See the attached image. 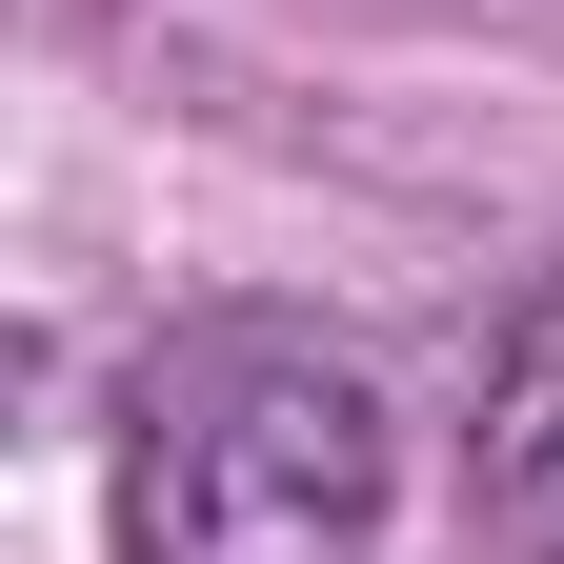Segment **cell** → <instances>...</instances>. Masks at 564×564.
Instances as JSON below:
<instances>
[{
  "label": "cell",
  "mask_w": 564,
  "mask_h": 564,
  "mask_svg": "<svg viewBox=\"0 0 564 564\" xmlns=\"http://www.w3.org/2000/svg\"><path fill=\"white\" fill-rule=\"evenodd\" d=\"M383 383L303 323H202L141 364L121 423V544L141 564H383Z\"/></svg>",
  "instance_id": "6da1fadb"
},
{
  "label": "cell",
  "mask_w": 564,
  "mask_h": 564,
  "mask_svg": "<svg viewBox=\"0 0 564 564\" xmlns=\"http://www.w3.org/2000/svg\"><path fill=\"white\" fill-rule=\"evenodd\" d=\"M484 484H505L524 524H564V262L505 303V343H484Z\"/></svg>",
  "instance_id": "7a4b0ae2"
}]
</instances>
